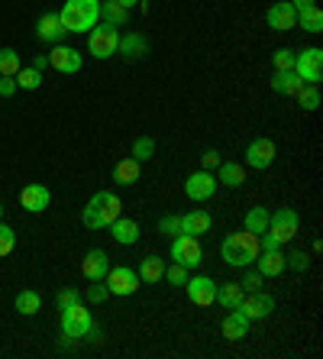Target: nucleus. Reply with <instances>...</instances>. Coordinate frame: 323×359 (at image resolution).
I'll return each mask as SVG.
<instances>
[{
    "label": "nucleus",
    "mask_w": 323,
    "mask_h": 359,
    "mask_svg": "<svg viewBox=\"0 0 323 359\" xmlns=\"http://www.w3.org/2000/svg\"><path fill=\"white\" fill-rule=\"evenodd\" d=\"M100 17H104V23H110V26H126L130 10L120 7L116 0H100Z\"/></svg>",
    "instance_id": "30"
},
{
    "label": "nucleus",
    "mask_w": 323,
    "mask_h": 359,
    "mask_svg": "<svg viewBox=\"0 0 323 359\" xmlns=\"http://www.w3.org/2000/svg\"><path fill=\"white\" fill-rule=\"evenodd\" d=\"M242 292H259V288H262V272H246V276H242Z\"/></svg>",
    "instance_id": "44"
},
{
    "label": "nucleus",
    "mask_w": 323,
    "mask_h": 359,
    "mask_svg": "<svg viewBox=\"0 0 323 359\" xmlns=\"http://www.w3.org/2000/svg\"><path fill=\"white\" fill-rule=\"evenodd\" d=\"M120 214H123L120 198H116L114 191H97L91 201H88V204H84L81 224L88 226V230H107V226L114 224Z\"/></svg>",
    "instance_id": "1"
},
{
    "label": "nucleus",
    "mask_w": 323,
    "mask_h": 359,
    "mask_svg": "<svg viewBox=\"0 0 323 359\" xmlns=\"http://www.w3.org/2000/svg\"><path fill=\"white\" fill-rule=\"evenodd\" d=\"M298 26H304L307 33H323V10L317 4H307V7L298 10Z\"/></svg>",
    "instance_id": "28"
},
{
    "label": "nucleus",
    "mask_w": 323,
    "mask_h": 359,
    "mask_svg": "<svg viewBox=\"0 0 323 359\" xmlns=\"http://www.w3.org/2000/svg\"><path fill=\"white\" fill-rule=\"evenodd\" d=\"M272 162H275V142L272 140H252L246 146V165L266 172V168H272Z\"/></svg>",
    "instance_id": "15"
},
{
    "label": "nucleus",
    "mask_w": 323,
    "mask_h": 359,
    "mask_svg": "<svg viewBox=\"0 0 323 359\" xmlns=\"http://www.w3.org/2000/svg\"><path fill=\"white\" fill-rule=\"evenodd\" d=\"M184 288H188V301L191 304H198V308H210L217 298V282L207 276H194L184 282Z\"/></svg>",
    "instance_id": "13"
},
{
    "label": "nucleus",
    "mask_w": 323,
    "mask_h": 359,
    "mask_svg": "<svg viewBox=\"0 0 323 359\" xmlns=\"http://www.w3.org/2000/svg\"><path fill=\"white\" fill-rule=\"evenodd\" d=\"M249 334V318L242 314L240 308H233L230 314L224 318V337L226 340H242Z\"/></svg>",
    "instance_id": "23"
},
{
    "label": "nucleus",
    "mask_w": 323,
    "mask_h": 359,
    "mask_svg": "<svg viewBox=\"0 0 323 359\" xmlns=\"http://www.w3.org/2000/svg\"><path fill=\"white\" fill-rule=\"evenodd\" d=\"M107 269H110V256L104 250H91L88 256H84V262H81V272H84L88 282H104Z\"/></svg>",
    "instance_id": "17"
},
{
    "label": "nucleus",
    "mask_w": 323,
    "mask_h": 359,
    "mask_svg": "<svg viewBox=\"0 0 323 359\" xmlns=\"http://www.w3.org/2000/svg\"><path fill=\"white\" fill-rule=\"evenodd\" d=\"M36 36H39L42 42H52V46L65 39V26H62L58 13H42L39 23H36Z\"/></svg>",
    "instance_id": "18"
},
{
    "label": "nucleus",
    "mask_w": 323,
    "mask_h": 359,
    "mask_svg": "<svg viewBox=\"0 0 323 359\" xmlns=\"http://www.w3.org/2000/svg\"><path fill=\"white\" fill-rule=\"evenodd\" d=\"M217 165H220V152H217V149H207L204 156H200V168H207V172H214Z\"/></svg>",
    "instance_id": "45"
},
{
    "label": "nucleus",
    "mask_w": 323,
    "mask_h": 359,
    "mask_svg": "<svg viewBox=\"0 0 323 359\" xmlns=\"http://www.w3.org/2000/svg\"><path fill=\"white\" fill-rule=\"evenodd\" d=\"M266 20H268V26H272L275 33H288V29L298 26V10L291 7V0H278V4L268 7Z\"/></svg>",
    "instance_id": "14"
},
{
    "label": "nucleus",
    "mask_w": 323,
    "mask_h": 359,
    "mask_svg": "<svg viewBox=\"0 0 323 359\" xmlns=\"http://www.w3.org/2000/svg\"><path fill=\"white\" fill-rule=\"evenodd\" d=\"M107 230H110V236H114L120 246H133V243L139 240V224H136V220H130V217H123V214H120V217H116Z\"/></svg>",
    "instance_id": "19"
},
{
    "label": "nucleus",
    "mask_w": 323,
    "mask_h": 359,
    "mask_svg": "<svg viewBox=\"0 0 323 359\" xmlns=\"http://www.w3.org/2000/svg\"><path fill=\"white\" fill-rule=\"evenodd\" d=\"M17 88H23V91H39L42 88V72L39 68H20L17 72Z\"/></svg>",
    "instance_id": "33"
},
{
    "label": "nucleus",
    "mask_w": 323,
    "mask_h": 359,
    "mask_svg": "<svg viewBox=\"0 0 323 359\" xmlns=\"http://www.w3.org/2000/svg\"><path fill=\"white\" fill-rule=\"evenodd\" d=\"M242 230H249V233H266L268 230V210L266 208H252L246 214V226H242Z\"/></svg>",
    "instance_id": "32"
},
{
    "label": "nucleus",
    "mask_w": 323,
    "mask_h": 359,
    "mask_svg": "<svg viewBox=\"0 0 323 359\" xmlns=\"http://www.w3.org/2000/svg\"><path fill=\"white\" fill-rule=\"evenodd\" d=\"M172 262H181L184 269H198L204 262V246H200L198 236H188V233H178L172 236Z\"/></svg>",
    "instance_id": "6"
},
{
    "label": "nucleus",
    "mask_w": 323,
    "mask_h": 359,
    "mask_svg": "<svg viewBox=\"0 0 323 359\" xmlns=\"http://www.w3.org/2000/svg\"><path fill=\"white\" fill-rule=\"evenodd\" d=\"M259 236L249 233V230H236V233H230L224 243H220V256H224L226 266L233 269H246L252 266V262L259 259Z\"/></svg>",
    "instance_id": "2"
},
{
    "label": "nucleus",
    "mask_w": 323,
    "mask_h": 359,
    "mask_svg": "<svg viewBox=\"0 0 323 359\" xmlns=\"http://www.w3.org/2000/svg\"><path fill=\"white\" fill-rule=\"evenodd\" d=\"M88 49H91L94 59H114L116 49H120V29L110 23L94 26L88 33Z\"/></svg>",
    "instance_id": "4"
},
{
    "label": "nucleus",
    "mask_w": 323,
    "mask_h": 359,
    "mask_svg": "<svg viewBox=\"0 0 323 359\" xmlns=\"http://www.w3.org/2000/svg\"><path fill=\"white\" fill-rule=\"evenodd\" d=\"M39 308H42L39 292H33V288H26V292H20V294H17V311H20V314H26V318H33V314H39Z\"/></svg>",
    "instance_id": "31"
},
{
    "label": "nucleus",
    "mask_w": 323,
    "mask_h": 359,
    "mask_svg": "<svg viewBox=\"0 0 323 359\" xmlns=\"http://www.w3.org/2000/svg\"><path fill=\"white\" fill-rule=\"evenodd\" d=\"M46 65H49V59H46V55H36V59H33V68H39V72H42Z\"/></svg>",
    "instance_id": "47"
},
{
    "label": "nucleus",
    "mask_w": 323,
    "mask_h": 359,
    "mask_svg": "<svg viewBox=\"0 0 323 359\" xmlns=\"http://www.w3.org/2000/svg\"><path fill=\"white\" fill-rule=\"evenodd\" d=\"M104 285H107V292L116 294V298H130V294L139 292V276H136V269L130 266H114L107 269V276H104Z\"/></svg>",
    "instance_id": "7"
},
{
    "label": "nucleus",
    "mask_w": 323,
    "mask_h": 359,
    "mask_svg": "<svg viewBox=\"0 0 323 359\" xmlns=\"http://www.w3.org/2000/svg\"><path fill=\"white\" fill-rule=\"evenodd\" d=\"M116 52H123V59H130V62L146 59L149 55V39L139 33H126V36H120V49Z\"/></svg>",
    "instance_id": "20"
},
{
    "label": "nucleus",
    "mask_w": 323,
    "mask_h": 359,
    "mask_svg": "<svg viewBox=\"0 0 323 359\" xmlns=\"http://www.w3.org/2000/svg\"><path fill=\"white\" fill-rule=\"evenodd\" d=\"M0 217H4V204H0Z\"/></svg>",
    "instance_id": "50"
},
{
    "label": "nucleus",
    "mask_w": 323,
    "mask_h": 359,
    "mask_svg": "<svg viewBox=\"0 0 323 359\" xmlns=\"http://www.w3.org/2000/svg\"><path fill=\"white\" fill-rule=\"evenodd\" d=\"M294 75L304 84L323 81V49H304L294 55Z\"/></svg>",
    "instance_id": "9"
},
{
    "label": "nucleus",
    "mask_w": 323,
    "mask_h": 359,
    "mask_svg": "<svg viewBox=\"0 0 323 359\" xmlns=\"http://www.w3.org/2000/svg\"><path fill=\"white\" fill-rule=\"evenodd\" d=\"M217 182L226 184V188H240V184L246 182V168H242L240 162H220V165H217Z\"/></svg>",
    "instance_id": "25"
},
{
    "label": "nucleus",
    "mask_w": 323,
    "mask_h": 359,
    "mask_svg": "<svg viewBox=\"0 0 323 359\" xmlns=\"http://www.w3.org/2000/svg\"><path fill=\"white\" fill-rule=\"evenodd\" d=\"M246 298V292H242V285L240 282H226V285H217V304L220 308H226V311H233V308H240V301Z\"/></svg>",
    "instance_id": "24"
},
{
    "label": "nucleus",
    "mask_w": 323,
    "mask_h": 359,
    "mask_svg": "<svg viewBox=\"0 0 323 359\" xmlns=\"http://www.w3.org/2000/svg\"><path fill=\"white\" fill-rule=\"evenodd\" d=\"M100 17V0H65V7L58 13L65 33H91Z\"/></svg>",
    "instance_id": "3"
},
{
    "label": "nucleus",
    "mask_w": 323,
    "mask_h": 359,
    "mask_svg": "<svg viewBox=\"0 0 323 359\" xmlns=\"http://www.w3.org/2000/svg\"><path fill=\"white\" fill-rule=\"evenodd\" d=\"M158 233L168 236V240H172V236H178V233H181V217H174V214H165V217L158 220Z\"/></svg>",
    "instance_id": "37"
},
{
    "label": "nucleus",
    "mask_w": 323,
    "mask_h": 359,
    "mask_svg": "<svg viewBox=\"0 0 323 359\" xmlns=\"http://www.w3.org/2000/svg\"><path fill=\"white\" fill-rule=\"evenodd\" d=\"M20 55H17V49H0V75L4 78H17V72H20Z\"/></svg>",
    "instance_id": "34"
},
{
    "label": "nucleus",
    "mask_w": 323,
    "mask_h": 359,
    "mask_svg": "<svg viewBox=\"0 0 323 359\" xmlns=\"http://www.w3.org/2000/svg\"><path fill=\"white\" fill-rule=\"evenodd\" d=\"M55 301H58V311H62V308H71V304H78V301H81V294H78L75 288H62Z\"/></svg>",
    "instance_id": "43"
},
{
    "label": "nucleus",
    "mask_w": 323,
    "mask_h": 359,
    "mask_svg": "<svg viewBox=\"0 0 323 359\" xmlns=\"http://www.w3.org/2000/svg\"><path fill=\"white\" fill-rule=\"evenodd\" d=\"M301 88H304V81H301V78L294 75V68H288V72H275V78H272V91L294 97V94H298Z\"/></svg>",
    "instance_id": "26"
},
{
    "label": "nucleus",
    "mask_w": 323,
    "mask_h": 359,
    "mask_svg": "<svg viewBox=\"0 0 323 359\" xmlns=\"http://www.w3.org/2000/svg\"><path fill=\"white\" fill-rule=\"evenodd\" d=\"M307 266H310V259H307L301 250H294L291 256H284V269H294V272H307Z\"/></svg>",
    "instance_id": "41"
},
{
    "label": "nucleus",
    "mask_w": 323,
    "mask_h": 359,
    "mask_svg": "<svg viewBox=\"0 0 323 359\" xmlns=\"http://www.w3.org/2000/svg\"><path fill=\"white\" fill-rule=\"evenodd\" d=\"M152 156H156V140H152V136H139V140L133 142V159L136 162H149Z\"/></svg>",
    "instance_id": "35"
},
{
    "label": "nucleus",
    "mask_w": 323,
    "mask_h": 359,
    "mask_svg": "<svg viewBox=\"0 0 323 359\" xmlns=\"http://www.w3.org/2000/svg\"><path fill=\"white\" fill-rule=\"evenodd\" d=\"M294 97H298V104L304 110H317V107H320V91H317V84H304Z\"/></svg>",
    "instance_id": "36"
},
{
    "label": "nucleus",
    "mask_w": 323,
    "mask_h": 359,
    "mask_svg": "<svg viewBox=\"0 0 323 359\" xmlns=\"http://www.w3.org/2000/svg\"><path fill=\"white\" fill-rule=\"evenodd\" d=\"M162 278H165L168 285H184L191 276H188V269H184L181 262H172V266H165V276Z\"/></svg>",
    "instance_id": "38"
},
{
    "label": "nucleus",
    "mask_w": 323,
    "mask_h": 359,
    "mask_svg": "<svg viewBox=\"0 0 323 359\" xmlns=\"http://www.w3.org/2000/svg\"><path fill=\"white\" fill-rule=\"evenodd\" d=\"M114 182L116 184H136L139 182V162L133 159V156H130V159H123V162H116L114 165Z\"/></svg>",
    "instance_id": "29"
},
{
    "label": "nucleus",
    "mask_w": 323,
    "mask_h": 359,
    "mask_svg": "<svg viewBox=\"0 0 323 359\" xmlns=\"http://www.w3.org/2000/svg\"><path fill=\"white\" fill-rule=\"evenodd\" d=\"M256 269L262 272V278H275L284 272V256L282 250H262L256 259Z\"/></svg>",
    "instance_id": "21"
},
{
    "label": "nucleus",
    "mask_w": 323,
    "mask_h": 359,
    "mask_svg": "<svg viewBox=\"0 0 323 359\" xmlns=\"http://www.w3.org/2000/svg\"><path fill=\"white\" fill-rule=\"evenodd\" d=\"M136 276H139V282H162V276H165V259H158V256H146V259L139 262V269H136Z\"/></svg>",
    "instance_id": "27"
},
{
    "label": "nucleus",
    "mask_w": 323,
    "mask_h": 359,
    "mask_svg": "<svg viewBox=\"0 0 323 359\" xmlns=\"http://www.w3.org/2000/svg\"><path fill=\"white\" fill-rule=\"evenodd\" d=\"M298 226H301V217L294 208H278L275 214H268V233L282 243V246L298 236Z\"/></svg>",
    "instance_id": "8"
},
{
    "label": "nucleus",
    "mask_w": 323,
    "mask_h": 359,
    "mask_svg": "<svg viewBox=\"0 0 323 359\" xmlns=\"http://www.w3.org/2000/svg\"><path fill=\"white\" fill-rule=\"evenodd\" d=\"M116 4H120V7H126V10H133L139 0H116Z\"/></svg>",
    "instance_id": "48"
},
{
    "label": "nucleus",
    "mask_w": 323,
    "mask_h": 359,
    "mask_svg": "<svg viewBox=\"0 0 323 359\" xmlns=\"http://www.w3.org/2000/svg\"><path fill=\"white\" fill-rule=\"evenodd\" d=\"M307 4H314V0H291V7H294V10H301V7H307Z\"/></svg>",
    "instance_id": "49"
},
{
    "label": "nucleus",
    "mask_w": 323,
    "mask_h": 359,
    "mask_svg": "<svg viewBox=\"0 0 323 359\" xmlns=\"http://www.w3.org/2000/svg\"><path fill=\"white\" fill-rule=\"evenodd\" d=\"M17 246V233H13V226L0 224V256H10Z\"/></svg>",
    "instance_id": "39"
},
{
    "label": "nucleus",
    "mask_w": 323,
    "mask_h": 359,
    "mask_svg": "<svg viewBox=\"0 0 323 359\" xmlns=\"http://www.w3.org/2000/svg\"><path fill=\"white\" fill-rule=\"evenodd\" d=\"M210 224H214V217H210L207 210H188L181 217V233H188V236H200V233H207L210 230Z\"/></svg>",
    "instance_id": "22"
},
{
    "label": "nucleus",
    "mask_w": 323,
    "mask_h": 359,
    "mask_svg": "<svg viewBox=\"0 0 323 359\" xmlns=\"http://www.w3.org/2000/svg\"><path fill=\"white\" fill-rule=\"evenodd\" d=\"M110 292H107V285L104 282H91V288H88V301L91 304H100V301H107Z\"/></svg>",
    "instance_id": "42"
},
{
    "label": "nucleus",
    "mask_w": 323,
    "mask_h": 359,
    "mask_svg": "<svg viewBox=\"0 0 323 359\" xmlns=\"http://www.w3.org/2000/svg\"><path fill=\"white\" fill-rule=\"evenodd\" d=\"M49 65L55 68V72H62V75H75V72H81L84 59H81V52H78V49L55 42V49L49 52Z\"/></svg>",
    "instance_id": "12"
},
{
    "label": "nucleus",
    "mask_w": 323,
    "mask_h": 359,
    "mask_svg": "<svg viewBox=\"0 0 323 359\" xmlns=\"http://www.w3.org/2000/svg\"><path fill=\"white\" fill-rule=\"evenodd\" d=\"M272 65H275V72H288V68H294V52H291V49H278L272 55Z\"/></svg>",
    "instance_id": "40"
},
{
    "label": "nucleus",
    "mask_w": 323,
    "mask_h": 359,
    "mask_svg": "<svg viewBox=\"0 0 323 359\" xmlns=\"http://www.w3.org/2000/svg\"><path fill=\"white\" fill-rule=\"evenodd\" d=\"M20 204H23V210H29V214H39V210H46L52 204V194L46 184L29 182L23 191H20Z\"/></svg>",
    "instance_id": "16"
},
{
    "label": "nucleus",
    "mask_w": 323,
    "mask_h": 359,
    "mask_svg": "<svg viewBox=\"0 0 323 359\" xmlns=\"http://www.w3.org/2000/svg\"><path fill=\"white\" fill-rule=\"evenodd\" d=\"M17 94V78H0V97H10Z\"/></svg>",
    "instance_id": "46"
},
{
    "label": "nucleus",
    "mask_w": 323,
    "mask_h": 359,
    "mask_svg": "<svg viewBox=\"0 0 323 359\" xmlns=\"http://www.w3.org/2000/svg\"><path fill=\"white\" fill-rule=\"evenodd\" d=\"M91 327H94V318L81 301L71 304V308H62V334H65L68 340H81V337H88Z\"/></svg>",
    "instance_id": "5"
},
{
    "label": "nucleus",
    "mask_w": 323,
    "mask_h": 359,
    "mask_svg": "<svg viewBox=\"0 0 323 359\" xmlns=\"http://www.w3.org/2000/svg\"><path fill=\"white\" fill-rule=\"evenodd\" d=\"M240 311L249 318V324H252V320H266V318H272L275 298H272V294H266L262 288H259V292H249L246 298L240 301Z\"/></svg>",
    "instance_id": "11"
},
{
    "label": "nucleus",
    "mask_w": 323,
    "mask_h": 359,
    "mask_svg": "<svg viewBox=\"0 0 323 359\" xmlns=\"http://www.w3.org/2000/svg\"><path fill=\"white\" fill-rule=\"evenodd\" d=\"M217 175L214 172H207V168H198V172H191L188 182H184V194H188L194 204H200V201H210L217 194Z\"/></svg>",
    "instance_id": "10"
}]
</instances>
